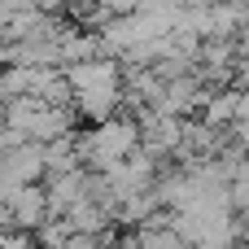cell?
Returning <instances> with one entry per match:
<instances>
[{
  "mask_svg": "<svg viewBox=\"0 0 249 249\" xmlns=\"http://www.w3.org/2000/svg\"><path fill=\"white\" fill-rule=\"evenodd\" d=\"M136 149H140V127H136V118L114 114V118H105V123H92V131L74 144V162H88V166H96V171H109V166H118L123 158H131Z\"/></svg>",
  "mask_w": 249,
  "mask_h": 249,
  "instance_id": "cell-1",
  "label": "cell"
}]
</instances>
